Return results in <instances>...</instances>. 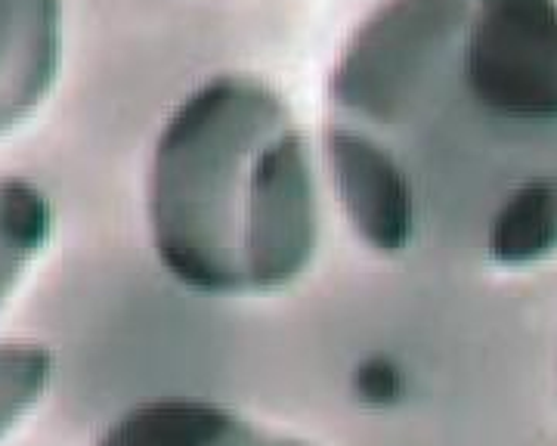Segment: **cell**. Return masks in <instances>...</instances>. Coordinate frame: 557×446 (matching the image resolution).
Masks as SVG:
<instances>
[{
    "label": "cell",
    "instance_id": "1",
    "mask_svg": "<svg viewBox=\"0 0 557 446\" xmlns=\"http://www.w3.org/2000/svg\"><path fill=\"white\" fill-rule=\"evenodd\" d=\"M341 211L391 261L557 258V0H384L329 78Z\"/></svg>",
    "mask_w": 557,
    "mask_h": 446
},
{
    "label": "cell",
    "instance_id": "2",
    "mask_svg": "<svg viewBox=\"0 0 557 446\" xmlns=\"http://www.w3.org/2000/svg\"><path fill=\"white\" fill-rule=\"evenodd\" d=\"M159 267L220 301L295 285L319 251L313 156L292 106L255 75L199 84L161 124L146 177Z\"/></svg>",
    "mask_w": 557,
    "mask_h": 446
},
{
    "label": "cell",
    "instance_id": "3",
    "mask_svg": "<svg viewBox=\"0 0 557 446\" xmlns=\"http://www.w3.org/2000/svg\"><path fill=\"white\" fill-rule=\"evenodd\" d=\"M97 446H317L211 397H149L127 406Z\"/></svg>",
    "mask_w": 557,
    "mask_h": 446
},
{
    "label": "cell",
    "instance_id": "4",
    "mask_svg": "<svg viewBox=\"0 0 557 446\" xmlns=\"http://www.w3.org/2000/svg\"><path fill=\"white\" fill-rule=\"evenodd\" d=\"M57 69L60 0H0V134L38 109Z\"/></svg>",
    "mask_w": 557,
    "mask_h": 446
},
{
    "label": "cell",
    "instance_id": "5",
    "mask_svg": "<svg viewBox=\"0 0 557 446\" xmlns=\"http://www.w3.org/2000/svg\"><path fill=\"white\" fill-rule=\"evenodd\" d=\"M53 236V205L38 183L0 174V310Z\"/></svg>",
    "mask_w": 557,
    "mask_h": 446
},
{
    "label": "cell",
    "instance_id": "6",
    "mask_svg": "<svg viewBox=\"0 0 557 446\" xmlns=\"http://www.w3.org/2000/svg\"><path fill=\"white\" fill-rule=\"evenodd\" d=\"M57 379V354L40 342H0V444L44 404Z\"/></svg>",
    "mask_w": 557,
    "mask_h": 446
}]
</instances>
